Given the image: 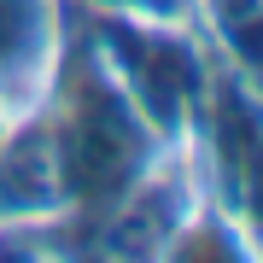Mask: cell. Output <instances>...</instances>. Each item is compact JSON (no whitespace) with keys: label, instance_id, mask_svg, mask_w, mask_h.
I'll return each mask as SVG.
<instances>
[{"label":"cell","instance_id":"cell-1","mask_svg":"<svg viewBox=\"0 0 263 263\" xmlns=\"http://www.w3.org/2000/svg\"><path fill=\"white\" fill-rule=\"evenodd\" d=\"M53 82V0H0V111H35Z\"/></svg>","mask_w":263,"mask_h":263}]
</instances>
